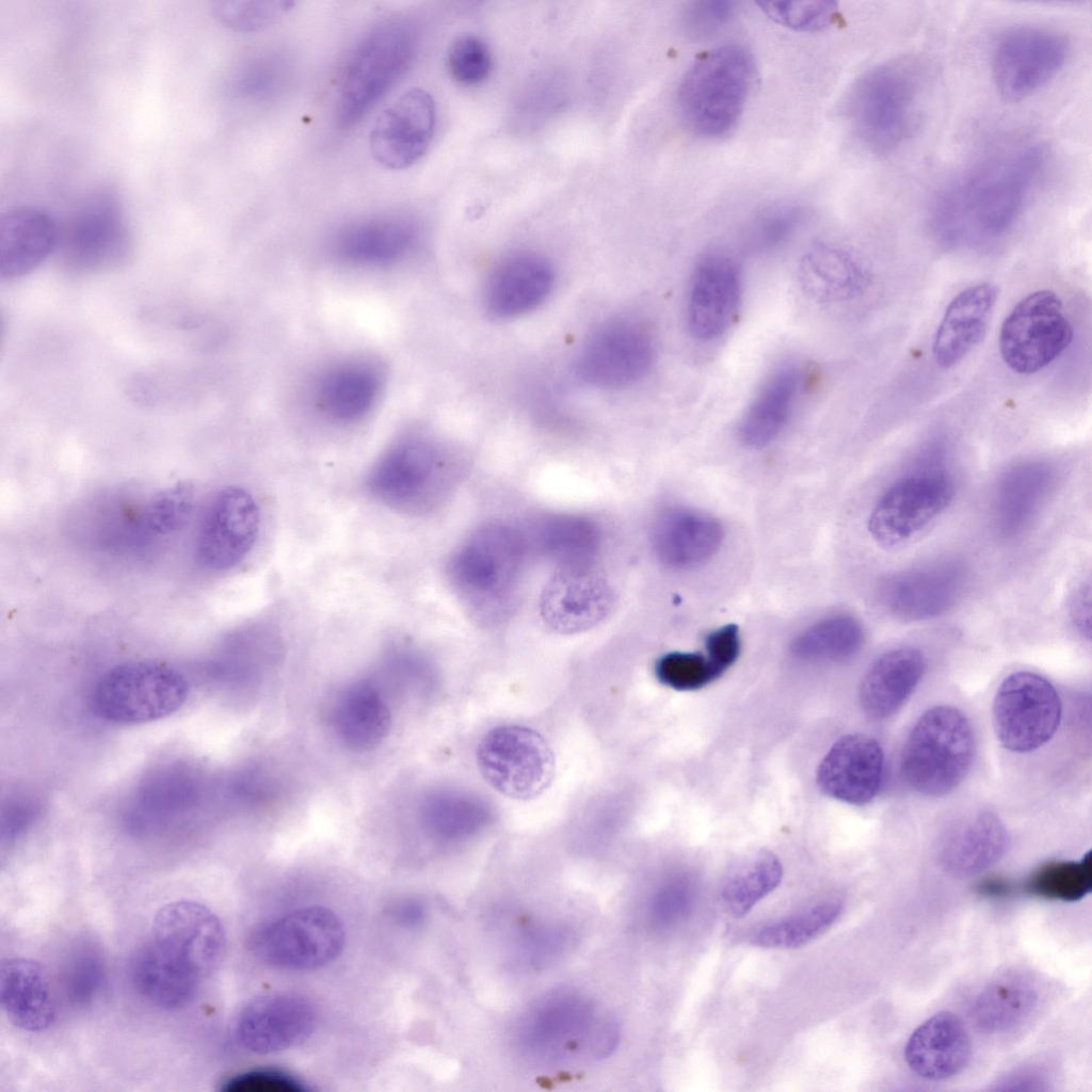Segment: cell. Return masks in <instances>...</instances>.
<instances>
[{
  "label": "cell",
  "mask_w": 1092,
  "mask_h": 1092,
  "mask_svg": "<svg viewBox=\"0 0 1092 1092\" xmlns=\"http://www.w3.org/2000/svg\"><path fill=\"white\" fill-rule=\"evenodd\" d=\"M1047 149L1025 143L983 158L948 179L932 198L935 229L950 240H982L1007 231L1031 200Z\"/></svg>",
  "instance_id": "6da1fadb"
},
{
  "label": "cell",
  "mask_w": 1092,
  "mask_h": 1092,
  "mask_svg": "<svg viewBox=\"0 0 1092 1092\" xmlns=\"http://www.w3.org/2000/svg\"><path fill=\"white\" fill-rule=\"evenodd\" d=\"M925 85L924 65L915 58H895L867 69L847 101L857 140L881 156L901 148L917 128Z\"/></svg>",
  "instance_id": "7a4b0ae2"
},
{
  "label": "cell",
  "mask_w": 1092,
  "mask_h": 1092,
  "mask_svg": "<svg viewBox=\"0 0 1092 1092\" xmlns=\"http://www.w3.org/2000/svg\"><path fill=\"white\" fill-rule=\"evenodd\" d=\"M614 1019L578 993L557 992L531 1007L517 1029L520 1051L544 1064L605 1058L615 1046Z\"/></svg>",
  "instance_id": "3957f363"
},
{
  "label": "cell",
  "mask_w": 1092,
  "mask_h": 1092,
  "mask_svg": "<svg viewBox=\"0 0 1092 1092\" xmlns=\"http://www.w3.org/2000/svg\"><path fill=\"white\" fill-rule=\"evenodd\" d=\"M754 76L753 57L739 44L701 54L677 91L678 111L688 129L704 138H720L733 130L746 106Z\"/></svg>",
  "instance_id": "277c9868"
},
{
  "label": "cell",
  "mask_w": 1092,
  "mask_h": 1092,
  "mask_svg": "<svg viewBox=\"0 0 1092 1092\" xmlns=\"http://www.w3.org/2000/svg\"><path fill=\"white\" fill-rule=\"evenodd\" d=\"M974 755L975 737L966 716L951 706H935L920 716L909 733L900 771L916 792L942 797L963 781Z\"/></svg>",
  "instance_id": "5b68a950"
},
{
  "label": "cell",
  "mask_w": 1092,
  "mask_h": 1092,
  "mask_svg": "<svg viewBox=\"0 0 1092 1092\" xmlns=\"http://www.w3.org/2000/svg\"><path fill=\"white\" fill-rule=\"evenodd\" d=\"M417 48L415 29L390 20L367 33L352 51L340 81L335 119L340 128L355 125L411 65Z\"/></svg>",
  "instance_id": "8992f818"
},
{
  "label": "cell",
  "mask_w": 1092,
  "mask_h": 1092,
  "mask_svg": "<svg viewBox=\"0 0 1092 1092\" xmlns=\"http://www.w3.org/2000/svg\"><path fill=\"white\" fill-rule=\"evenodd\" d=\"M189 694L184 676L158 661L139 660L105 673L93 692L95 712L103 720L140 724L178 710Z\"/></svg>",
  "instance_id": "52a82bcc"
},
{
  "label": "cell",
  "mask_w": 1092,
  "mask_h": 1092,
  "mask_svg": "<svg viewBox=\"0 0 1092 1092\" xmlns=\"http://www.w3.org/2000/svg\"><path fill=\"white\" fill-rule=\"evenodd\" d=\"M344 945V930L330 910L309 906L261 924L247 946L258 960L287 969H315L333 962Z\"/></svg>",
  "instance_id": "ba28073f"
},
{
  "label": "cell",
  "mask_w": 1092,
  "mask_h": 1092,
  "mask_svg": "<svg viewBox=\"0 0 1092 1092\" xmlns=\"http://www.w3.org/2000/svg\"><path fill=\"white\" fill-rule=\"evenodd\" d=\"M483 778L501 794L530 800L544 792L555 776V754L536 730L502 725L488 730L477 748Z\"/></svg>",
  "instance_id": "9c48e42d"
},
{
  "label": "cell",
  "mask_w": 1092,
  "mask_h": 1092,
  "mask_svg": "<svg viewBox=\"0 0 1092 1092\" xmlns=\"http://www.w3.org/2000/svg\"><path fill=\"white\" fill-rule=\"evenodd\" d=\"M440 452L420 438L390 447L367 476L369 493L380 502L406 514L431 510L448 487L450 473Z\"/></svg>",
  "instance_id": "30bf717a"
},
{
  "label": "cell",
  "mask_w": 1092,
  "mask_h": 1092,
  "mask_svg": "<svg viewBox=\"0 0 1092 1092\" xmlns=\"http://www.w3.org/2000/svg\"><path fill=\"white\" fill-rule=\"evenodd\" d=\"M1073 326L1061 299L1050 290L1027 294L1005 318L999 351L1015 373H1035L1056 360L1070 346Z\"/></svg>",
  "instance_id": "8fae6325"
},
{
  "label": "cell",
  "mask_w": 1092,
  "mask_h": 1092,
  "mask_svg": "<svg viewBox=\"0 0 1092 1092\" xmlns=\"http://www.w3.org/2000/svg\"><path fill=\"white\" fill-rule=\"evenodd\" d=\"M1061 711L1059 694L1046 678L1029 671L1014 672L996 691L992 707L994 732L1008 751L1028 753L1055 735Z\"/></svg>",
  "instance_id": "7c38bea8"
},
{
  "label": "cell",
  "mask_w": 1092,
  "mask_h": 1092,
  "mask_svg": "<svg viewBox=\"0 0 1092 1092\" xmlns=\"http://www.w3.org/2000/svg\"><path fill=\"white\" fill-rule=\"evenodd\" d=\"M1070 53L1066 36L1046 27L1023 25L1000 35L992 52V76L1007 101L1026 99L1049 83Z\"/></svg>",
  "instance_id": "4fadbf2b"
},
{
  "label": "cell",
  "mask_w": 1092,
  "mask_h": 1092,
  "mask_svg": "<svg viewBox=\"0 0 1092 1092\" xmlns=\"http://www.w3.org/2000/svg\"><path fill=\"white\" fill-rule=\"evenodd\" d=\"M953 485L942 472L908 476L888 487L874 504L868 531L880 545H902L934 521L950 504Z\"/></svg>",
  "instance_id": "5bb4252c"
},
{
  "label": "cell",
  "mask_w": 1092,
  "mask_h": 1092,
  "mask_svg": "<svg viewBox=\"0 0 1092 1092\" xmlns=\"http://www.w3.org/2000/svg\"><path fill=\"white\" fill-rule=\"evenodd\" d=\"M654 355L652 337L643 326L629 320H613L587 338L577 355L575 371L590 386L621 389L645 378Z\"/></svg>",
  "instance_id": "9a60e30c"
},
{
  "label": "cell",
  "mask_w": 1092,
  "mask_h": 1092,
  "mask_svg": "<svg viewBox=\"0 0 1092 1092\" xmlns=\"http://www.w3.org/2000/svg\"><path fill=\"white\" fill-rule=\"evenodd\" d=\"M260 512L254 497L239 486H226L208 500L196 534L195 557L200 567L225 572L238 565L253 548Z\"/></svg>",
  "instance_id": "2e32d148"
},
{
  "label": "cell",
  "mask_w": 1092,
  "mask_h": 1092,
  "mask_svg": "<svg viewBox=\"0 0 1092 1092\" xmlns=\"http://www.w3.org/2000/svg\"><path fill=\"white\" fill-rule=\"evenodd\" d=\"M129 235L116 198H90L70 222L63 238L65 266L77 274L116 268L129 253Z\"/></svg>",
  "instance_id": "e0dca14e"
},
{
  "label": "cell",
  "mask_w": 1092,
  "mask_h": 1092,
  "mask_svg": "<svg viewBox=\"0 0 1092 1092\" xmlns=\"http://www.w3.org/2000/svg\"><path fill=\"white\" fill-rule=\"evenodd\" d=\"M150 941L203 979L220 963L226 937L220 919L207 906L180 900L158 911Z\"/></svg>",
  "instance_id": "ac0fdd59"
},
{
  "label": "cell",
  "mask_w": 1092,
  "mask_h": 1092,
  "mask_svg": "<svg viewBox=\"0 0 1092 1092\" xmlns=\"http://www.w3.org/2000/svg\"><path fill=\"white\" fill-rule=\"evenodd\" d=\"M742 296V279L736 259L724 251L702 256L693 270L687 300V323L700 341H712L732 326Z\"/></svg>",
  "instance_id": "d6986e66"
},
{
  "label": "cell",
  "mask_w": 1092,
  "mask_h": 1092,
  "mask_svg": "<svg viewBox=\"0 0 1092 1092\" xmlns=\"http://www.w3.org/2000/svg\"><path fill=\"white\" fill-rule=\"evenodd\" d=\"M520 556V542L513 531L487 527L453 556L451 577L469 598L478 603L498 600L514 581Z\"/></svg>",
  "instance_id": "ffe728a7"
},
{
  "label": "cell",
  "mask_w": 1092,
  "mask_h": 1092,
  "mask_svg": "<svg viewBox=\"0 0 1092 1092\" xmlns=\"http://www.w3.org/2000/svg\"><path fill=\"white\" fill-rule=\"evenodd\" d=\"M434 127L432 96L422 89H410L376 118L370 132L371 154L386 168H406L427 151Z\"/></svg>",
  "instance_id": "44dd1931"
},
{
  "label": "cell",
  "mask_w": 1092,
  "mask_h": 1092,
  "mask_svg": "<svg viewBox=\"0 0 1092 1092\" xmlns=\"http://www.w3.org/2000/svg\"><path fill=\"white\" fill-rule=\"evenodd\" d=\"M317 1024L315 1006L293 993H275L250 1001L236 1023L239 1042L251 1051L269 1054L304 1042Z\"/></svg>",
  "instance_id": "7402d4cb"
},
{
  "label": "cell",
  "mask_w": 1092,
  "mask_h": 1092,
  "mask_svg": "<svg viewBox=\"0 0 1092 1092\" xmlns=\"http://www.w3.org/2000/svg\"><path fill=\"white\" fill-rule=\"evenodd\" d=\"M884 753L880 743L864 734L839 738L817 771V783L828 796L852 805L870 802L880 789Z\"/></svg>",
  "instance_id": "603a6c76"
},
{
  "label": "cell",
  "mask_w": 1092,
  "mask_h": 1092,
  "mask_svg": "<svg viewBox=\"0 0 1092 1092\" xmlns=\"http://www.w3.org/2000/svg\"><path fill=\"white\" fill-rule=\"evenodd\" d=\"M1008 845V832L999 816L981 808L957 818L945 829L938 840L937 857L946 872L970 877L996 864Z\"/></svg>",
  "instance_id": "cb8c5ba5"
},
{
  "label": "cell",
  "mask_w": 1092,
  "mask_h": 1092,
  "mask_svg": "<svg viewBox=\"0 0 1092 1092\" xmlns=\"http://www.w3.org/2000/svg\"><path fill=\"white\" fill-rule=\"evenodd\" d=\"M997 298V287L984 282L967 287L949 302L932 344L940 368L954 367L982 341Z\"/></svg>",
  "instance_id": "d4e9b609"
},
{
  "label": "cell",
  "mask_w": 1092,
  "mask_h": 1092,
  "mask_svg": "<svg viewBox=\"0 0 1092 1092\" xmlns=\"http://www.w3.org/2000/svg\"><path fill=\"white\" fill-rule=\"evenodd\" d=\"M553 282V269L545 258L535 254L511 256L495 268L486 282L485 309L497 319L528 314L546 300Z\"/></svg>",
  "instance_id": "484cf974"
},
{
  "label": "cell",
  "mask_w": 1092,
  "mask_h": 1092,
  "mask_svg": "<svg viewBox=\"0 0 1092 1092\" xmlns=\"http://www.w3.org/2000/svg\"><path fill=\"white\" fill-rule=\"evenodd\" d=\"M611 595L603 578L587 566L564 567L543 596V614L557 631L572 633L595 625L607 613Z\"/></svg>",
  "instance_id": "4316f807"
},
{
  "label": "cell",
  "mask_w": 1092,
  "mask_h": 1092,
  "mask_svg": "<svg viewBox=\"0 0 1092 1092\" xmlns=\"http://www.w3.org/2000/svg\"><path fill=\"white\" fill-rule=\"evenodd\" d=\"M970 1054L965 1027L948 1011L938 1012L920 1024L904 1048L909 1067L928 1080H944L959 1074L967 1065Z\"/></svg>",
  "instance_id": "83f0119b"
},
{
  "label": "cell",
  "mask_w": 1092,
  "mask_h": 1092,
  "mask_svg": "<svg viewBox=\"0 0 1092 1092\" xmlns=\"http://www.w3.org/2000/svg\"><path fill=\"white\" fill-rule=\"evenodd\" d=\"M961 571L951 564H938L894 576L882 590L887 611L901 621L914 622L936 616L956 600L962 588Z\"/></svg>",
  "instance_id": "f1b7e54d"
},
{
  "label": "cell",
  "mask_w": 1092,
  "mask_h": 1092,
  "mask_svg": "<svg viewBox=\"0 0 1092 1092\" xmlns=\"http://www.w3.org/2000/svg\"><path fill=\"white\" fill-rule=\"evenodd\" d=\"M55 220L35 206H18L0 218V276L21 277L36 269L57 247Z\"/></svg>",
  "instance_id": "f546056e"
},
{
  "label": "cell",
  "mask_w": 1092,
  "mask_h": 1092,
  "mask_svg": "<svg viewBox=\"0 0 1092 1092\" xmlns=\"http://www.w3.org/2000/svg\"><path fill=\"white\" fill-rule=\"evenodd\" d=\"M722 541L723 528L716 518L688 509L663 512L652 531L653 548L659 560L681 569L708 561Z\"/></svg>",
  "instance_id": "4dcf8cb0"
},
{
  "label": "cell",
  "mask_w": 1092,
  "mask_h": 1092,
  "mask_svg": "<svg viewBox=\"0 0 1092 1092\" xmlns=\"http://www.w3.org/2000/svg\"><path fill=\"white\" fill-rule=\"evenodd\" d=\"M803 381V370L794 363L783 364L768 375L739 424V437L745 446L762 448L781 435L793 413Z\"/></svg>",
  "instance_id": "1f68e13d"
},
{
  "label": "cell",
  "mask_w": 1092,
  "mask_h": 1092,
  "mask_svg": "<svg viewBox=\"0 0 1092 1092\" xmlns=\"http://www.w3.org/2000/svg\"><path fill=\"white\" fill-rule=\"evenodd\" d=\"M197 771L168 764L150 772L141 783L129 816L132 828H161L189 812L202 796Z\"/></svg>",
  "instance_id": "d6a6232c"
},
{
  "label": "cell",
  "mask_w": 1092,
  "mask_h": 1092,
  "mask_svg": "<svg viewBox=\"0 0 1092 1092\" xmlns=\"http://www.w3.org/2000/svg\"><path fill=\"white\" fill-rule=\"evenodd\" d=\"M0 1001L10 1022L27 1031H42L55 1018V1005L43 966L30 959L4 960L0 967Z\"/></svg>",
  "instance_id": "836d02e7"
},
{
  "label": "cell",
  "mask_w": 1092,
  "mask_h": 1092,
  "mask_svg": "<svg viewBox=\"0 0 1092 1092\" xmlns=\"http://www.w3.org/2000/svg\"><path fill=\"white\" fill-rule=\"evenodd\" d=\"M925 671L922 654L913 647H900L878 657L860 686V704L873 720L893 716L911 696Z\"/></svg>",
  "instance_id": "e575fe53"
},
{
  "label": "cell",
  "mask_w": 1092,
  "mask_h": 1092,
  "mask_svg": "<svg viewBox=\"0 0 1092 1092\" xmlns=\"http://www.w3.org/2000/svg\"><path fill=\"white\" fill-rule=\"evenodd\" d=\"M418 236L416 224L403 216H376L353 222L339 230L334 246L352 262L380 264L405 255Z\"/></svg>",
  "instance_id": "d590c367"
},
{
  "label": "cell",
  "mask_w": 1092,
  "mask_h": 1092,
  "mask_svg": "<svg viewBox=\"0 0 1092 1092\" xmlns=\"http://www.w3.org/2000/svg\"><path fill=\"white\" fill-rule=\"evenodd\" d=\"M800 279L806 293L819 302H839L856 296L868 282L864 264L840 247L817 243L803 256Z\"/></svg>",
  "instance_id": "8d00e7d4"
},
{
  "label": "cell",
  "mask_w": 1092,
  "mask_h": 1092,
  "mask_svg": "<svg viewBox=\"0 0 1092 1092\" xmlns=\"http://www.w3.org/2000/svg\"><path fill=\"white\" fill-rule=\"evenodd\" d=\"M131 976L135 987L148 1001L166 1010L187 1006L202 980L150 940L133 957Z\"/></svg>",
  "instance_id": "74e56055"
},
{
  "label": "cell",
  "mask_w": 1092,
  "mask_h": 1092,
  "mask_svg": "<svg viewBox=\"0 0 1092 1092\" xmlns=\"http://www.w3.org/2000/svg\"><path fill=\"white\" fill-rule=\"evenodd\" d=\"M1037 1002L1034 982L1021 971H1008L995 977L977 994L971 1005V1018L984 1032H1007L1024 1023Z\"/></svg>",
  "instance_id": "f35d334b"
},
{
  "label": "cell",
  "mask_w": 1092,
  "mask_h": 1092,
  "mask_svg": "<svg viewBox=\"0 0 1092 1092\" xmlns=\"http://www.w3.org/2000/svg\"><path fill=\"white\" fill-rule=\"evenodd\" d=\"M335 725L346 745L355 751H368L386 737L390 712L376 689L368 684H357L339 700Z\"/></svg>",
  "instance_id": "ab89813d"
},
{
  "label": "cell",
  "mask_w": 1092,
  "mask_h": 1092,
  "mask_svg": "<svg viewBox=\"0 0 1092 1092\" xmlns=\"http://www.w3.org/2000/svg\"><path fill=\"white\" fill-rule=\"evenodd\" d=\"M782 877V864L771 851L757 849L746 853L732 867L723 882L722 903L733 916L741 917L773 892Z\"/></svg>",
  "instance_id": "60d3db41"
},
{
  "label": "cell",
  "mask_w": 1092,
  "mask_h": 1092,
  "mask_svg": "<svg viewBox=\"0 0 1092 1092\" xmlns=\"http://www.w3.org/2000/svg\"><path fill=\"white\" fill-rule=\"evenodd\" d=\"M320 400L325 412L339 421H353L369 412L380 389L375 371L360 364L337 367L320 383Z\"/></svg>",
  "instance_id": "b9f144b4"
},
{
  "label": "cell",
  "mask_w": 1092,
  "mask_h": 1092,
  "mask_svg": "<svg viewBox=\"0 0 1092 1092\" xmlns=\"http://www.w3.org/2000/svg\"><path fill=\"white\" fill-rule=\"evenodd\" d=\"M865 633L850 615H835L809 626L792 642V654L805 661H844L862 648Z\"/></svg>",
  "instance_id": "7bdbcfd3"
},
{
  "label": "cell",
  "mask_w": 1092,
  "mask_h": 1092,
  "mask_svg": "<svg viewBox=\"0 0 1092 1092\" xmlns=\"http://www.w3.org/2000/svg\"><path fill=\"white\" fill-rule=\"evenodd\" d=\"M841 904L824 901L791 916L770 921L757 929L751 941L765 948H797L825 932L838 918Z\"/></svg>",
  "instance_id": "ee69618b"
},
{
  "label": "cell",
  "mask_w": 1092,
  "mask_h": 1092,
  "mask_svg": "<svg viewBox=\"0 0 1092 1092\" xmlns=\"http://www.w3.org/2000/svg\"><path fill=\"white\" fill-rule=\"evenodd\" d=\"M1027 894L1053 900L1077 901L1092 889L1091 852L1078 861H1053L1038 867L1025 883Z\"/></svg>",
  "instance_id": "f6af8a7d"
},
{
  "label": "cell",
  "mask_w": 1092,
  "mask_h": 1092,
  "mask_svg": "<svg viewBox=\"0 0 1092 1092\" xmlns=\"http://www.w3.org/2000/svg\"><path fill=\"white\" fill-rule=\"evenodd\" d=\"M542 540L547 553L564 567L587 566L596 550L597 532L587 519L561 516L544 526Z\"/></svg>",
  "instance_id": "bcb514c9"
},
{
  "label": "cell",
  "mask_w": 1092,
  "mask_h": 1092,
  "mask_svg": "<svg viewBox=\"0 0 1092 1092\" xmlns=\"http://www.w3.org/2000/svg\"><path fill=\"white\" fill-rule=\"evenodd\" d=\"M806 209L798 203H780L760 210L744 232L746 248L756 254L772 252L784 245L801 227Z\"/></svg>",
  "instance_id": "7dc6e473"
},
{
  "label": "cell",
  "mask_w": 1092,
  "mask_h": 1092,
  "mask_svg": "<svg viewBox=\"0 0 1092 1092\" xmlns=\"http://www.w3.org/2000/svg\"><path fill=\"white\" fill-rule=\"evenodd\" d=\"M292 5L290 1L219 0L212 2L211 12L225 27L248 32L277 22Z\"/></svg>",
  "instance_id": "c3c4849f"
},
{
  "label": "cell",
  "mask_w": 1092,
  "mask_h": 1092,
  "mask_svg": "<svg viewBox=\"0 0 1092 1092\" xmlns=\"http://www.w3.org/2000/svg\"><path fill=\"white\" fill-rule=\"evenodd\" d=\"M758 4L776 23L800 32L825 29L837 16V4L833 1H762Z\"/></svg>",
  "instance_id": "681fc988"
},
{
  "label": "cell",
  "mask_w": 1092,
  "mask_h": 1092,
  "mask_svg": "<svg viewBox=\"0 0 1092 1092\" xmlns=\"http://www.w3.org/2000/svg\"><path fill=\"white\" fill-rule=\"evenodd\" d=\"M446 60L450 76L463 85L482 83L493 67L488 46L473 34H464L455 38L448 49Z\"/></svg>",
  "instance_id": "f907efd6"
},
{
  "label": "cell",
  "mask_w": 1092,
  "mask_h": 1092,
  "mask_svg": "<svg viewBox=\"0 0 1092 1092\" xmlns=\"http://www.w3.org/2000/svg\"><path fill=\"white\" fill-rule=\"evenodd\" d=\"M655 674L664 686L675 690L689 691L705 687L716 680L705 655L695 653H669L656 663Z\"/></svg>",
  "instance_id": "816d5d0a"
},
{
  "label": "cell",
  "mask_w": 1092,
  "mask_h": 1092,
  "mask_svg": "<svg viewBox=\"0 0 1092 1092\" xmlns=\"http://www.w3.org/2000/svg\"><path fill=\"white\" fill-rule=\"evenodd\" d=\"M194 502L192 486L177 483L151 498L147 507L146 523L159 533H170L180 529L189 519Z\"/></svg>",
  "instance_id": "f5cc1de1"
},
{
  "label": "cell",
  "mask_w": 1092,
  "mask_h": 1092,
  "mask_svg": "<svg viewBox=\"0 0 1092 1092\" xmlns=\"http://www.w3.org/2000/svg\"><path fill=\"white\" fill-rule=\"evenodd\" d=\"M693 900V886L688 880H672L659 887L651 898L649 919L657 928L675 926L690 911Z\"/></svg>",
  "instance_id": "db71d44e"
},
{
  "label": "cell",
  "mask_w": 1092,
  "mask_h": 1092,
  "mask_svg": "<svg viewBox=\"0 0 1092 1092\" xmlns=\"http://www.w3.org/2000/svg\"><path fill=\"white\" fill-rule=\"evenodd\" d=\"M1042 472L1039 468H1023L1016 471L1003 485L1001 494L1002 514L1011 526L1025 519L1033 509L1042 492Z\"/></svg>",
  "instance_id": "11a10c76"
},
{
  "label": "cell",
  "mask_w": 1092,
  "mask_h": 1092,
  "mask_svg": "<svg viewBox=\"0 0 1092 1092\" xmlns=\"http://www.w3.org/2000/svg\"><path fill=\"white\" fill-rule=\"evenodd\" d=\"M734 12V2L730 1L702 0L690 2L682 11V30L690 38H706L726 25Z\"/></svg>",
  "instance_id": "9f6ffc18"
},
{
  "label": "cell",
  "mask_w": 1092,
  "mask_h": 1092,
  "mask_svg": "<svg viewBox=\"0 0 1092 1092\" xmlns=\"http://www.w3.org/2000/svg\"><path fill=\"white\" fill-rule=\"evenodd\" d=\"M226 1092H302L304 1087L289 1075L272 1070L250 1071L228 1079Z\"/></svg>",
  "instance_id": "6f0895ef"
},
{
  "label": "cell",
  "mask_w": 1092,
  "mask_h": 1092,
  "mask_svg": "<svg viewBox=\"0 0 1092 1092\" xmlns=\"http://www.w3.org/2000/svg\"><path fill=\"white\" fill-rule=\"evenodd\" d=\"M706 658L714 679L736 661L740 649L739 632L736 625H725L711 631L705 641Z\"/></svg>",
  "instance_id": "680465c9"
},
{
  "label": "cell",
  "mask_w": 1092,
  "mask_h": 1092,
  "mask_svg": "<svg viewBox=\"0 0 1092 1092\" xmlns=\"http://www.w3.org/2000/svg\"><path fill=\"white\" fill-rule=\"evenodd\" d=\"M38 812L39 804L33 797L22 794L9 800L2 809V839L11 841L22 834L34 822Z\"/></svg>",
  "instance_id": "91938a15"
},
{
  "label": "cell",
  "mask_w": 1092,
  "mask_h": 1092,
  "mask_svg": "<svg viewBox=\"0 0 1092 1092\" xmlns=\"http://www.w3.org/2000/svg\"><path fill=\"white\" fill-rule=\"evenodd\" d=\"M278 80V65L270 59H256L237 76L236 86L243 95L261 96L270 92Z\"/></svg>",
  "instance_id": "94428289"
},
{
  "label": "cell",
  "mask_w": 1092,
  "mask_h": 1092,
  "mask_svg": "<svg viewBox=\"0 0 1092 1092\" xmlns=\"http://www.w3.org/2000/svg\"><path fill=\"white\" fill-rule=\"evenodd\" d=\"M102 973L97 959L91 957L82 958L74 968V990L84 998L93 995L100 985Z\"/></svg>",
  "instance_id": "6125c7cd"
},
{
  "label": "cell",
  "mask_w": 1092,
  "mask_h": 1092,
  "mask_svg": "<svg viewBox=\"0 0 1092 1092\" xmlns=\"http://www.w3.org/2000/svg\"><path fill=\"white\" fill-rule=\"evenodd\" d=\"M1073 622L1082 636L1090 637V590H1081L1072 605Z\"/></svg>",
  "instance_id": "be15d7a7"
},
{
  "label": "cell",
  "mask_w": 1092,
  "mask_h": 1092,
  "mask_svg": "<svg viewBox=\"0 0 1092 1092\" xmlns=\"http://www.w3.org/2000/svg\"><path fill=\"white\" fill-rule=\"evenodd\" d=\"M976 890L979 895L985 897L1000 898L1009 896L1012 893L1013 887L1011 883L1003 878L989 877L977 884Z\"/></svg>",
  "instance_id": "e7e4bbea"
}]
</instances>
